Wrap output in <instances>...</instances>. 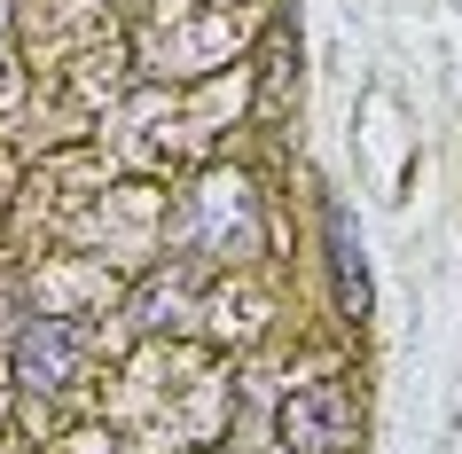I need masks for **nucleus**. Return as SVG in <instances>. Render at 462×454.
Returning <instances> with one entry per match:
<instances>
[{
	"label": "nucleus",
	"mask_w": 462,
	"mask_h": 454,
	"mask_svg": "<svg viewBox=\"0 0 462 454\" xmlns=\"http://www.w3.org/2000/svg\"><path fill=\"white\" fill-rule=\"evenodd\" d=\"M329 243H337V283H345V306H353V321H361L368 306H376V283H368V251H361V227L345 212H329Z\"/></svg>",
	"instance_id": "7ed1b4c3"
},
{
	"label": "nucleus",
	"mask_w": 462,
	"mask_h": 454,
	"mask_svg": "<svg viewBox=\"0 0 462 454\" xmlns=\"http://www.w3.org/2000/svg\"><path fill=\"white\" fill-rule=\"evenodd\" d=\"M274 431H282L291 454H353L361 415H353V392H345V384H298V392H282V407H274Z\"/></svg>",
	"instance_id": "f257e3e1"
},
{
	"label": "nucleus",
	"mask_w": 462,
	"mask_h": 454,
	"mask_svg": "<svg viewBox=\"0 0 462 454\" xmlns=\"http://www.w3.org/2000/svg\"><path fill=\"white\" fill-rule=\"evenodd\" d=\"M79 360H87V329L79 321L40 313V321L16 329V376H24V392H63L79 376Z\"/></svg>",
	"instance_id": "f03ea898"
}]
</instances>
